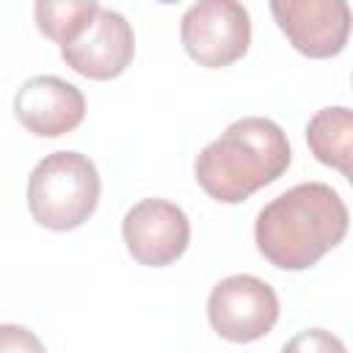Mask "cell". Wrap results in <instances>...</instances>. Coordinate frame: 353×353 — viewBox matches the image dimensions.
Wrapping results in <instances>:
<instances>
[{"instance_id":"1","label":"cell","mask_w":353,"mask_h":353,"mask_svg":"<svg viewBox=\"0 0 353 353\" xmlns=\"http://www.w3.org/2000/svg\"><path fill=\"white\" fill-rule=\"evenodd\" d=\"M347 234V207L325 182H301L268 201L254 223L259 254L279 270L317 265Z\"/></svg>"},{"instance_id":"8","label":"cell","mask_w":353,"mask_h":353,"mask_svg":"<svg viewBox=\"0 0 353 353\" xmlns=\"http://www.w3.org/2000/svg\"><path fill=\"white\" fill-rule=\"evenodd\" d=\"M135 55V33L124 14L99 8L94 19L66 44H61V58L69 69L88 80L119 77Z\"/></svg>"},{"instance_id":"3","label":"cell","mask_w":353,"mask_h":353,"mask_svg":"<svg viewBox=\"0 0 353 353\" xmlns=\"http://www.w3.org/2000/svg\"><path fill=\"white\" fill-rule=\"evenodd\" d=\"M99 171L80 152H52L41 157L28 179V210L33 221L52 232L83 226L99 204Z\"/></svg>"},{"instance_id":"6","label":"cell","mask_w":353,"mask_h":353,"mask_svg":"<svg viewBox=\"0 0 353 353\" xmlns=\"http://www.w3.org/2000/svg\"><path fill=\"white\" fill-rule=\"evenodd\" d=\"M130 256L146 268L176 262L190 243V221L182 207L165 199H143L132 204L121 221Z\"/></svg>"},{"instance_id":"12","label":"cell","mask_w":353,"mask_h":353,"mask_svg":"<svg viewBox=\"0 0 353 353\" xmlns=\"http://www.w3.org/2000/svg\"><path fill=\"white\" fill-rule=\"evenodd\" d=\"M0 350H44L41 339L22 325H0Z\"/></svg>"},{"instance_id":"5","label":"cell","mask_w":353,"mask_h":353,"mask_svg":"<svg viewBox=\"0 0 353 353\" xmlns=\"http://www.w3.org/2000/svg\"><path fill=\"white\" fill-rule=\"evenodd\" d=\"M207 320L212 331L229 342H254L273 331L279 320L276 290L248 273L221 279L207 298Z\"/></svg>"},{"instance_id":"4","label":"cell","mask_w":353,"mask_h":353,"mask_svg":"<svg viewBox=\"0 0 353 353\" xmlns=\"http://www.w3.org/2000/svg\"><path fill=\"white\" fill-rule=\"evenodd\" d=\"M185 52L207 69L240 61L251 44V17L240 0H196L179 22Z\"/></svg>"},{"instance_id":"14","label":"cell","mask_w":353,"mask_h":353,"mask_svg":"<svg viewBox=\"0 0 353 353\" xmlns=\"http://www.w3.org/2000/svg\"><path fill=\"white\" fill-rule=\"evenodd\" d=\"M157 3H165L168 6V3H179V0H157Z\"/></svg>"},{"instance_id":"11","label":"cell","mask_w":353,"mask_h":353,"mask_svg":"<svg viewBox=\"0 0 353 353\" xmlns=\"http://www.w3.org/2000/svg\"><path fill=\"white\" fill-rule=\"evenodd\" d=\"M99 11L97 0H36V28L50 41H72Z\"/></svg>"},{"instance_id":"2","label":"cell","mask_w":353,"mask_h":353,"mask_svg":"<svg viewBox=\"0 0 353 353\" xmlns=\"http://www.w3.org/2000/svg\"><path fill=\"white\" fill-rule=\"evenodd\" d=\"M292 163L284 130L265 116L232 121L221 138L207 143L193 165L201 190L221 204H240L259 188L276 182Z\"/></svg>"},{"instance_id":"7","label":"cell","mask_w":353,"mask_h":353,"mask_svg":"<svg viewBox=\"0 0 353 353\" xmlns=\"http://www.w3.org/2000/svg\"><path fill=\"white\" fill-rule=\"evenodd\" d=\"M270 14L287 41L306 58H334L347 47V0H270Z\"/></svg>"},{"instance_id":"13","label":"cell","mask_w":353,"mask_h":353,"mask_svg":"<svg viewBox=\"0 0 353 353\" xmlns=\"http://www.w3.org/2000/svg\"><path fill=\"white\" fill-rule=\"evenodd\" d=\"M290 347H309V350H317V347H336V350H342V345L336 342V339H331L325 331H320V328H312V331H306L303 336H298L295 342H290Z\"/></svg>"},{"instance_id":"10","label":"cell","mask_w":353,"mask_h":353,"mask_svg":"<svg viewBox=\"0 0 353 353\" xmlns=\"http://www.w3.org/2000/svg\"><path fill=\"white\" fill-rule=\"evenodd\" d=\"M350 141H353V113L345 105L323 108L306 124V143L312 154L323 165H331L345 176H350V157H353Z\"/></svg>"},{"instance_id":"9","label":"cell","mask_w":353,"mask_h":353,"mask_svg":"<svg viewBox=\"0 0 353 353\" xmlns=\"http://www.w3.org/2000/svg\"><path fill=\"white\" fill-rule=\"evenodd\" d=\"M14 116L28 132L39 138H58L80 127L85 119V97L77 85L55 74H39L17 88Z\"/></svg>"}]
</instances>
